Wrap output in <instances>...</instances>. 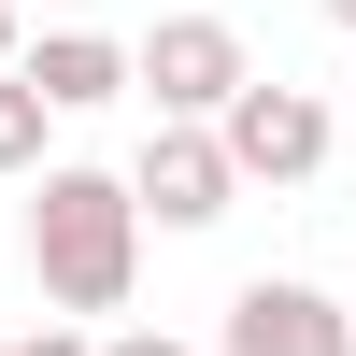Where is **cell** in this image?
Here are the masks:
<instances>
[{
	"label": "cell",
	"instance_id": "obj_8",
	"mask_svg": "<svg viewBox=\"0 0 356 356\" xmlns=\"http://www.w3.org/2000/svg\"><path fill=\"white\" fill-rule=\"evenodd\" d=\"M100 356H186V342H171V328H114Z\"/></svg>",
	"mask_w": 356,
	"mask_h": 356
},
{
	"label": "cell",
	"instance_id": "obj_10",
	"mask_svg": "<svg viewBox=\"0 0 356 356\" xmlns=\"http://www.w3.org/2000/svg\"><path fill=\"white\" fill-rule=\"evenodd\" d=\"M15 57H29V29H15V0H0V72H15Z\"/></svg>",
	"mask_w": 356,
	"mask_h": 356
},
{
	"label": "cell",
	"instance_id": "obj_5",
	"mask_svg": "<svg viewBox=\"0 0 356 356\" xmlns=\"http://www.w3.org/2000/svg\"><path fill=\"white\" fill-rule=\"evenodd\" d=\"M129 200H143L157 228H214L228 200H243V171H228L214 129H157V143H143V171H129Z\"/></svg>",
	"mask_w": 356,
	"mask_h": 356
},
{
	"label": "cell",
	"instance_id": "obj_4",
	"mask_svg": "<svg viewBox=\"0 0 356 356\" xmlns=\"http://www.w3.org/2000/svg\"><path fill=\"white\" fill-rule=\"evenodd\" d=\"M214 356H356V314L300 271H257L243 300L214 314Z\"/></svg>",
	"mask_w": 356,
	"mask_h": 356
},
{
	"label": "cell",
	"instance_id": "obj_12",
	"mask_svg": "<svg viewBox=\"0 0 356 356\" xmlns=\"http://www.w3.org/2000/svg\"><path fill=\"white\" fill-rule=\"evenodd\" d=\"M0 356H15V342H0Z\"/></svg>",
	"mask_w": 356,
	"mask_h": 356
},
{
	"label": "cell",
	"instance_id": "obj_7",
	"mask_svg": "<svg viewBox=\"0 0 356 356\" xmlns=\"http://www.w3.org/2000/svg\"><path fill=\"white\" fill-rule=\"evenodd\" d=\"M43 129H57V114H43V86H29V72H0V186H43Z\"/></svg>",
	"mask_w": 356,
	"mask_h": 356
},
{
	"label": "cell",
	"instance_id": "obj_6",
	"mask_svg": "<svg viewBox=\"0 0 356 356\" xmlns=\"http://www.w3.org/2000/svg\"><path fill=\"white\" fill-rule=\"evenodd\" d=\"M15 72L43 86V114H100V100H129V86H143V72H129V43H100V29H43Z\"/></svg>",
	"mask_w": 356,
	"mask_h": 356
},
{
	"label": "cell",
	"instance_id": "obj_2",
	"mask_svg": "<svg viewBox=\"0 0 356 356\" xmlns=\"http://www.w3.org/2000/svg\"><path fill=\"white\" fill-rule=\"evenodd\" d=\"M129 72H143V100H157V129H228V100L257 86V57H243L228 15H157L129 43Z\"/></svg>",
	"mask_w": 356,
	"mask_h": 356
},
{
	"label": "cell",
	"instance_id": "obj_9",
	"mask_svg": "<svg viewBox=\"0 0 356 356\" xmlns=\"http://www.w3.org/2000/svg\"><path fill=\"white\" fill-rule=\"evenodd\" d=\"M15 356H100V342H86V328H43V342H15Z\"/></svg>",
	"mask_w": 356,
	"mask_h": 356
},
{
	"label": "cell",
	"instance_id": "obj_1",
	"mask_svg": "<svg viewBox=\"0 0 356 356\" xmlns=\"http://www.w3.org/2000/svg\"><path fill=\"white\" fill-rule=\"evenodd\" d=\"M29 285L57 314H129V285H143V200H129V171L57 157L29 186Z\"/></svg>",
	"mask_w": 356,
	"mask_h": 356
},
{
	"label": "cell",
	"instance_id": "obj_3",
	"mask_svg": "<svg viewBox=\"0 0 356 356\" xmlns=\"http://www.w3.org/2000/svg\"><path fill=\"white\" fill-rule=\"evenodd\" d=\"M228 171H243V186H314V171H328V143H342V114L314 100V86H285V72H257L243 100H228Z\"/></svg>",
	"mask_w": 356,
	"mask_h": 356
},
{
	"label": "cell",
	"instance_id": "obj_11",
	"mask_svg": "<svg viewBox=\"0 0 356 356\" xmlns=\"http://www.w3.org/2000/svg\"><path fill=\"white\" fill-rule=\"evenodd\" d=\"M328 29H356V0H328Z\"/></svg>",
	"mask_w": 356,
	"mask_h": 356
}]
</instances>
